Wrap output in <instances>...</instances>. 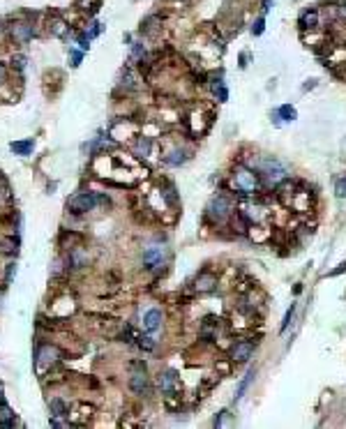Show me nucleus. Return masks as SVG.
I'll return each instance as SVG.
<instances>
[{"label":"nucleus","instance_id":"obj_1","mask_svg":"<svg viewBox=\"0 0 346 429\" xmlns=\"http://www.w3.org/2000/svg\"><path fill=\"white\" fill-rule=\"evenodd\" d=\"M97 205H109V199L99 194H92V192H81V194H74L67 201V210L74 212V215H83V212L95 210Z\"/></svg>","mask_w":346,"mask_h":429},{"label":"nucleus","instance_id":"obj_2","mask_svg":"<svg viewBox=\"0 0 346 429\" xmlns=\"http://www.w3.org/2000/svg\"><path fill=\"white\" fill-rule=\"evenodd\" d=\"M233 187L240 194H256L261 189L259 173H256L254 169H247V166H238L233 171Z\"/></svg>","mask_w":346,"mask_h":429},{"label":"nucleus","instance_id":"obj_3","mask_svg":"<svg viewBox=\"0 0 346 429\" xmlns=\"http://www.w3.org/2000/svg\"><path fill=\"white\" fill-rule=\"evenodd\" d=\"M205 215H208V219H212L215 224H224L226 219L233 215V201H231L226 194H217L210 203H208Z\"/></svg>","mask_w":346,"mask_h":429},{"label":"nucleus","instance_id":"obj_4","mask_svg":"<svg viewBox=\"0 0 346 429\" xmlns=\"http://www.w3.org/2000/svg\"><path fill=\"white\" fill-rule=\"evenodd\" d=\"M166 256H169V252H166L164 245H148L145 252H143V263L148 268H159L166 261Z\"/></svg>","mask_w":346,"mask_h":429},{"label":"nucleus","instance_id":"obj_5","mask_svg":"<svg viewBox=\"0 0 346 429\" xmlns=\"http://www.w3.org/2000/svg\"><path fill=\"white\" fill-rule=\"evenodd\" d=\"M261 173H263L268 180L279 182L286 178V166L282 164V162H277V159H263V162H261Z\"/></svg>","mask_w":346,"mask_h":429},{"label":"nucleus","instance_id":"obj_6","mask_svg":"<svg viewBox=\"0 0 346 429\" xmlns=\"http://www.w3.org/2000/svg\"><path fill=\"white\" fill-rule=\"evenodd\" d=\"M132 367H134V372H132V378H129V385H132V390H134L136 395H143V392H148V374H145V365H143V362H134Z\"/></svg>","mask_w":346,"mask_h":429},{"label":"nucleus","instance_id":"obj_7","mask_svg":"<svg viewBox=\"0 0 346 429\" xmlns=\"http://www.w3.org/2000/svg\"><path fill=\"white\" fill-rule=\"evenodd\" d=\"M254 353V342L252 339H240L235 342L233 348H231V360L233 362H247Z\"/></svg>","mask_w":346,"mask_h":429},{"label":"nucleus","instance_id":"obj_8","mask_svg":"<svg viewBox=\"0 0 346 429\" xmlns=\"http://www.w3.org/2000/svg\"><path fill=\"white\" fill-rule=\"evenodd\" d=\"M159 385H162V390H164L166 395H173V392L180 390V378H178V374H175L173 369H164V372L159 374Z\"/></svg>","mask_w":346,"mask_h":429},{"label":"nucleus","instance_id":"obj_9","mask_svg":"<svg viewBox=\"0 0 346 429\" xmlns=\"http://www.w3.org/2000/svg\"><path fill=\"white\" fill-rule=\"evenodd\" d=\"M194 286H196V291H199V293H210L212 288L217 286V277H215L212 272L203 270L201 275H199V277H196Z\"/></svg>","mask_w":346,"mask_h":429},{"label":"nucleus","instance_id":"obj_10","mask_svg":"<svg viewBox=\"0 0 346 429\" xmlns=\"http://www.w3.org/2000/svg\"><path fill=\"white\" fill-rule=\"evenodd\" d=\"M159 325H162V312H159V309L145 312V316H143V328L148 332H157Z\"/></svg>","mask_w":346,"mask_h":429},{"label":"nucleus","instance_id":"obj_11","mask_svg":"<svg viewBox=\"0 0 346 429\" xmlns=\"http://www.w3.org/2000/svg\"><path fill=\"white\" fill-rule=\"evenodd\" d=\"M12 37L16 42H28L32 37V26H28V23H14L12 26Z\"/></svg>","mask_w":346,"mask_h":429},{"label":"nucleus","instance_id":"obj_12","mask_svg":"<svg viewBox=\"0 0 346 429\" xmlns=\"http://www.w3.org/2000/svg\"><path fill=\"white\" fill-rule=\"evenodd\" d=\"M37 358H39V367H42V365H46V362H56V358H58V348L42 346L37 351Z\"/></svg>","mask_w":346,"mask_h":429},{"label":"nucleus","instance_id":"obj_13","mask_svg":"<svg viewBox=\"0 0 346 429\" xmlns=\"http://www.w3.org/2000/svg\"><path fill=\"white\" fill-rule=\"evenodd\" d=\"M316 23H318V12L316 9H307V12H302L300 16V26L302 28H316Z\"/></svg>","mask_w":346,"mask_h":429},{"label":"nucleus","instance_id":"obj_14","mask_svg":"<svg viewBox=\"0 0 346 429\" xmlns=\"http://www.w3.org/2000/svg\"><path fill=\"white\" fill-rule=\"evenodd\" d=\"M9 150L16 152V155H30L32 152V139H28V141H14L12 145H9Z\"/></svg>","mask_w":346,"mask_h":429},{"label":"nucleus","instance_id":"obj_15","mask_svg":"<svg viewBox=\"0 0 346 429\" xmlns=\"http://www.w3.org/2000/svg\"><path fill=\"white\" fill-rule=\"evenodd\" d=\"M185 159H187V152L185 150H171L169 155H164V162L171 166H180Z\"/></svg>","mask_w":346,"mask_h":429},{"label":"nucleus","instance_id":"obj_16","mask_svg":"<svg viewBox=\"0 0 346 429\" xmlns=\"http://www.w3.org/2000/svg\"><path fill=\"white\" fill-rule=\"evenodd\" d=\"M210 88H212V92H215V97H217L219 102H226V99H229V90H226L224 81H212Z\"/></svg>","mask_w":346,"mask_h":429},{"label":"nucleus","instance_id":"obj_17","mask_svg":"<svg viewBox=\"0 0 346 429\" xmlns=\"http://www.w3.org/2000/svg\"><path fill=\"white\" fill-rule=\"evenodd\" d=\"M275 113H277V115H282V118H284V120H288V122H291V120H295V115H298V113H295V109H293V106H291V104L279 106V109H277V111H275Z\"/></svg>","mask_w":346,"mask_h":429},{"label":"nucleus","instance_id":"obj_18","mask_svg":"<svg viewBox=\"0 0 346 429\" xmlns=\"http://www.w3.org/2000/svg\"><path fill=\"white\" fill-rule=\"evenodd\" d=\"M51 411L53 415H67V406H65V401H60V399H51Z\"/></svg>","mask_w":346,"mask_h":429},{"label":"nucleus","instance_id":"obj_19","mask_svg":"<svg viewBox=\"0 0 346 429\" xmlns=\"http://www.w3.org/2000/svg\"><path fill=\"white\" fill-rule=\"evenodd\" d=\"M252 378H254V369H249L247 376H245V381L240 383V388H238V392H235V399H240L242 395H245V390L249 388V383H252Z\"/></svg>","mask_w":346,"mask_h":429},{"label":"nucleus","instance_id":"obj_20","mask_svg":"<svg viewBox=\"0 0 346 429\" xmlns=\"http://www.w3.org/2000/svg\"><path fill=\"white\" fill-rule=\"evenodd\" d=\"M136 150L141 152V155H148V150H150V139H148V136H141V139H139V145H136Z\"/></svg>","mask_w":346,"mask_h":429},{"label":"nucleus","instance_id":"obj_21","mask_svg":"<svg viewBox=\"0 0 346 429\" xmlns=\"http://www.w3.org/2000/svg\"><path fill=\"white\" fill-rule=\"evenodd\" d=\"M139 346L145 348V351H152V348H155V342H152L150 337H139Z\"/></svg>","mask_w":346,"mask_h":429},{"label":"nucleus","instance_id":"obj_22","mask_svg":"<svg viewBox=\"0 0 346 429\" xmlns=\"http://www.w3.org/2000/svg\"><path fill=\"white\" fill-rule=\"evenodd\" d=\"M293 312H295V307H293V305H291V309H288V312H286L284 321H282V328H279V330H282V332H284L286 328H288V321H291V318H293Z\"/></svg>","mask_w":346,"mask_h":429},{"label":"nucleus","instance_id":"obj_23","mask_svg":"<svg viewBox=\"0 0 346 429\" xmlns=\"http://www.w3.org/2000/svg\"><path fill=\"white\" fill-rule=\"evenodd\" d=\"M263 19H259V21L254 23V28H252V32H254V35H261V32H263Z\"/></svg>","mask_w":346,"mask_h":429},{"label":"nucleus","instance_id":"obj_24","mask_svg":"<svg viewBox=\"0 0 346 429\" xmlns=\"http://www.w3.org/2000/svg\"><path fill=\"white\" fill-rule=\"evenodd\" d=\"M5 79H7V69H5V65L0 62V83H5Z\"/></svg>","mask_w":346,"mask_h":429},{"label":"nucleus","instance_id":"obj_25","mask_svg":"<svg viewBox=\"0 0 346 429\" xmlns=\"http://www.w3.org/2000/svg\"><path fill=\"white\" fill-rule=\"evenodd\" d=\"M344 270H346V261H344V263H339V268H337V270H332L330 275H339V272H344Z\"/></svg>","mask_w":346,"mask_h":429},{"label":"nucleus","instance_id":"obj_26","mask_svg":"<svg viewBox=\"0 0 346 429\" xmlns=\"http://www.w3.org/2000/svg\"><path fill=\"white\" fill-rule=\"evenodd\" d=\"M344 182H337V196H344Z\"/></svg>","mask_w":346,"mask_h":429},{"label":"nucleus","instance_id":"obj_27","mask_svg":"<svg viewBox=\"0 0 346 429\" xmlns=\"http://www.w3.org/2000/svg\"><path fill=\"white\" fill-rule=\"evenodd\" d=\"M270 5H272V0H263V12H268V9H270Z\"/></svg>","mask_w":346,"mask_h":429}]
</instances>
